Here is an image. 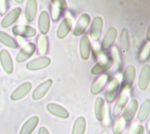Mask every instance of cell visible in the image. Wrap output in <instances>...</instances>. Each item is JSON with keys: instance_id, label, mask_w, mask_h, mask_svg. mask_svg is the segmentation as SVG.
<instances>
[{"instance_id": "1", "label": "cell", "mask_w": 150, "mask_h": 134, "mask_svg": "<svg viewBox=\"0 0 150 134\" xmlns=\"http://www.w3.org/2000/svg\"><path fill=\"white\" fill-rule=\"evenodd\" d=\"M32 84L29 82H25L19 86L10 95V99L13 101H18L26 96L31 90Z\"/></svg>"}, {"instance_id": "2", "label": "cell", "mask_w": 150, "mask_h": 134, "mask_svg": "<svg viewBox=\"0 0 150 134\" xmlns=\"http://www.w3.org/2000/svg\"><path fill=\"white\" fill-rule=\"evenodd\" d=\"M0 62L4 70L7 74H11L13 71V64L9 52L6 50L0 52Z\"/></svg>"}, {"instance_id": "3", "label": "cell", "mask_w": 150, "mask_h": 134, "mask_svg": "<svg viewBox=\"0 0 150 134\" xmlns=\"http://www.w3.org/2000/svg\"><path fill=\"white\" fill-rule=\"evenodd\" d=\"M50 64H51V59L49 58L46 57H39L28 62L26 67L29 70L35 71L45 68L49 66Z\"/></svg>"}, {"instance_id": "4", "label": "cell", "mask_w": 150, "mask_h": 134, "mask_svg": "<svg viewBox=\"0 0 150 134\" xmlns=\"http://www.w3.org/2000/svg\"><path fill=\"white\" fill-rule=\"evenodd\" d=\"M114 63V60L110 57H106L98 62L91 70L93 75H98L108 70Z\"/></svg>"}, {"instance_id": "5", "label": "cell", "mask_w": 150, "mask_h": 134, "mask_svg": "<svg viewBox=\"0 0 150 134\" xmlns=\"http://www.w3.org/2000/svg\"><path fill=\"white\" fill-rule=\"evenodd\" d=\"M35 46L33 43H29L19 51L16 56L18 62H23L29 59L35 52Z\"/></svg>"}, {"instance_id": "6", "label": "cell", "mask_w": 150, "mask_h": 134, "mask_svg": "<svg viewBox=\"0 0 150 134\" xmlns=\"http://www.w3.org/2000/svg\"><path fill=\"white\" fill-rule=\"evenodd\" d=\"M103 29V21L102 19L99 17H96L91 24L90 29V36L91 38L94 41H97L102 34Z\"/></svg>"}, {"instance_id": "7", "label": "cell", "mask_w": 150, "mask_h": 134, "mask_svg": "<svg viewBox=\"0 0 150 134\" xmlns=\"http://www.w3.org/2000/svg\"><path fill=\"white\" fill-rule=\"evenodd\" d=\"M120 85L117 79H112L109 83L106 91V99L109 102H112L115 99L118 92Z\"/></svg>"}, {"instance_id": "8", "label": "cell", "mask_w": 150, "mask_h": 134, "mask_svg": "<svg viewBox=\"0 0 150 134\" xmlns=\"http://www.w3.org/2000/svg\"><path fill=\"white\" fill-rule=\"evenodd\" d=\"M21 14V9L16 7L11 10L9 13L3 18L1 21V26L4 28H7L13 24L19 17Z\"/></svg>"}, {"instance_id": "9", "label": "cell", "mask_w": 150, "mask_h": 134, "mask_svg": "<svg viewBox=\"0 0 150 134\" xmlns=\"http://www.w3.org/2000/svg\"><path fill=\"white\" fill-rule=\"evenodd\" d=\"M135 75L136 70L133 66L130 65L127 67L124 73L122 88L124 89L130 88L133 83Z\"/></svg>"}, {"instance_id": "10", "label": "cell", "mask_w": 150, "mask_h": 134, "mask_svg": "<svg viewBox=\"0 0 150 134\" xmlns=\"http://www.w3.org/2000/svg\"><path fill=\"white\" fill-rule=\"evenodd\" d=\"M13 33L23 38H32L36 34L34 29L27 26H15L12 29Z\"/></svg>"}, {"instance_id": "11", "label": "cell", "mask_w": 150, "mask_h": 134, "mask_svg": "<svg viewBox=\"0 0 150 134\" xmlns=\"http://www.w3.org/2000/svg\"><path fill=\"white\" fill-rule=\"evenodd\" d=\"M52 84V80L51 79L40 84L39 86L34 90L32 95L33 99L35 100H38L42 99L47 92L50 88H51Z\"/></svg>"}, {"instance_id": "12", "label": "cell", "mask_w": 150, "mask_h": 134, "mask_svg": "<svg viewBox=\"0 0 150 134\" xmlns=\"http://www.w3.org/2000/svg\"><path fill=\"white\" fill-rule=\"evenodd\" d=\"M90 18L88 15L83 14L79 18L76 27L74 30V34L75 36H79L84 33L86 29L89 25Z\"/></svg>"}, {"instance_id": "13", "label": "cell", "mask_w": 150, "mask_h": 134, "mask_svg": "<svg viewBox=\"0 0 150 134\" xmlns=\"http://www.w3.org/2000/svg\"><path fill=\"white\" fill-rule=\"evenodd\" d=\"M47 109L50 113L60 118H67L69 116V113L65 108L55 103L48 104Z\"/></svg>"}, {"instance_id": "14", "label": "cell", "mask_w": 150, "mask_h": 134, "mask_svg": "<svg viewBox=\"0 0 150 134\" xmlns=\"http://www.w3.org/2000/svg\"><path fill=\"white\" fill-rule=\"evenodd\" d=\"M117 35V31L115 28L110 29L107 32L102 41V48L105 50L109 49L114 44Z\"/></svg>"}, {"instance_id": "15", "label": "cell", "mask_w": 150, "mask_h": 134, "mask_svg": "<svg viewBox=\"0 0 150 134\" xmlns=\"http://www.w3.org/2000/svg\"><path fill=\"white\" fill-rule=\"evenodd\" d=\"M91 52V44L88 38L84 36L80 41V53L82 59L86 60L90 57Z\"/></svg>"}, {"instance_id": "16", "label": "cell", "mask_w": 150, "mask_h": 134, "mask_svg": "<svg viewBox=\"0 0 150 134\" xmlns=\"http://www.w3.org/2000/svg\"><path fill=\"white\" fill-rule=\"evenodd\" d=\"M37 10V3L34 0L28 1L25 8V17L28 22L33 21L36 16Z\"/></svg>"}, {"instance_id": "17", "label": "cell", "mask_w": 150, "mask_h": 134, "mask_svg": "<svg viewBox=\"0 0 150 134\" xmlns=\"http://www.w3.org/2000/svg\"><path fill=\"white\" fill-rule=\"evenodd\" d=\"M39 123V118L33 117L28 120L22 127L20 134H31Z\"/></svg>"}, {"instance_id": "18", "label": "cell", "mask_w": 150, "mask_h": 134, "mask_svg": "<svg viewBox=\"0 0 150 134\" xmlns=\"http://www.w3.org/2000/svg\"><path fill=\"white\" fill-rule=\"evenodd\" d=\"M149 65H145L141 72L139 79V87L140 89L145 90L149 83Z\"/></svg>"}, {"instance_id": "19", "label": "cell", "mask_w": 150, "mask_h": 134, "mask_svg": "<svg viewBox=\"0 0 150 134\" xmlns=\"http://www.w3.org/2000/svg\"><path fill=\"white\" fill-rule=\"evenodd\" d=\"M108 79V76L107 75H103L98 77L93 84L91 92L93 94H97L99 93L103 89Z\"/></svg>"}, {"instance_id": "20", "label": "cell", "mask_w": 150, "mask_h": 134, "mask_svg": "<svg viewBox=\"0 0 150 134\" xmlns=\"http://www.w3.org/2000/svg\"><path fill=\"white\" fill-rule=\"evenodd\" d=\"M71 29V21L69 19H64L61 23L57 31L58 38L62 39L69 34Z\"/></svg>"}, {"instance_id": "21", "label": "cell", "mask_w": 150, "mask_h": 134, "mask_svg": "<svg viewBox=\"0 0 150 134\" xmlns=\"http://www.w3.org/2000/svg\"><path fill=\"white\" fill-rule=\"evenodd\" d=\"M137 106H138V103L137 100H133L130 102L123 114V117L125 121H130L133 118L136 113Z\"/></svg>"}, {"instance_id": "22", "label": "cell", "mask_w": 150, "mask_h": 134, "mask_svg": "<svg viewBox=\"0 0 150 134\" xmlns=\"http://www.w3.org/2000/svg\"><path fill=\"white\" fill-rule=\"evenodd\" d=\"M49 17L46 11H42L39 19V27L40 31L43 33L46 34L49 30Z\"/></svg>"}, {"instance_id": "23", "label": "cell", "mask_w": 150, "mask_h": 134, "mask_svg": "<svg viewBox=\"0 0 150 134\" xmlns=\"http://www.w3.org/2000/svg\"><path fill=\"white\" fill-rule=\"evenodd\" d=\"M0 42L11 48H16L18 44L16 41L7 33L0 31Z\"/></svg>"}, {"instance_id": "24", "label": "cell", "mask_w": 150, "mask_h": 134, "mask_svg": "<svg viewBox=\"0 0 150 134\" xmlns=\"http://www.w3.org/2000/svg\"><path fill=\"white\" fill-rule=\"evenodd\" d=\"M95 114L98 120L102 121L105 115V103L102 97H98L96 101L95 106Z\"/></svg>"}, {"instance_id": "25", "label": "cell", "mask_w": 150, "mask_h": 134, "mask_svg": "<svg viewBox=\"0 0 150 134\" xmlns=\"http://www.w3.org/2000/svg\"><path fill=\"white\" fill-rule=\"evenodd\" d=\"M127 100L128 97L126 95L122 94L120 96L114 107L113 115L114 117H117L120 114L123 107L126 105Z\"/></svg>"}, {"instance_id": "26", "label": "cell", "mask_w": 150, "mask_h": 134, "mask_svg": "<svg viewBox=\"0 0 150 134\" xmlns=\"http://www.w3.org/2000/svg\"><path fill=\"white\" fill-rule=\"evenodd\" d=\"M85 128V120L83 117H80L75 121L72 130V134H83Z\"/></svg>"}, {"instance_id": "27", "label": "cell", "mask_w": 150, "mask_h": 134, "mask_svg": "<svg viewBox=\"0 0 150 134\" xmlns=\"http://www.w3.org/2000/svg\"><path fill=\"white\" fill-rule=\"evenodd\" d=\"M149 100L146 99L142 105L139 112L137 115V118L139 121H143L145 120L149 115Z\"/></svg>"}, {"instance_id": "28", "label": "cell", "mask_w": 150, "mask_h": 134, "mask_svg": "<svg viewBox=\"0 0 150 134\" xmlns=\"http://www.w3.org/2000/svg\"><path fill=\"white\" fill-rule=\"evenodd\" d=\"M39 53L40 54L44 55L47 51V40L43 35H41L38 38Z\"/></svg>"}, {"instance_id": "29", "label": "cell", "mask_w": 150, "mask_h": 134, "mask_svg": "<svg viewBox=\"0 0 150 134\" xmlns=\"http://www.w3.org/2000/svg\"><path fill=\"white\" fill-rule=\"evenodd\" d=\"M149 56V42H146L145 43L140 52L139 58L141 62H145L148 59Z\"/></svg>"}, {"instance_id": "30", "label": "cell", "mask_w": 150, "mask_h": 134, "mask_svg": "<svg viewBox=\"0 0 150 134\" xmlns=\"http://www.w3.org/2000/svg\"><path fill=\"white\" fill-rule=\"evenodd\" d=\"M61 10L59 9V7L55 3L54 1H51V11L52 17L54 21H58L61 16Z\"/></svg>"}, {"instance_id": "31", "label": "cell", "mask_w": 150, "mask_h": 134, "mask_svg": "<svg viewBox=\"0 0 150 134\" xmlns=\"http://www.w3.org/2000/svg\"><path fill=\"white\" fill-rule=\"evenodd\" d=\"M125 120L124 118H120L117 120L114 125L113 132L115 134H121L124 129Z\"/></svg>"}, {"instance_id": "32", "label": "cell", "mask_w": 150, "mask_h": 134, "mask_svg": "<svg viewBox=\"0 0 150 134\" xmlns=\"http://www.w3.org/2000/svg\"><path fill=\"white\" fill-rule=\"evenodd\" d=\"M120 44L121 47L124 50H127L129 47V36L127 31L126 29L122 30L121 38H120Z\"/></svg>"}, {"instance_id": "33", "label": "cell", "mask_w": 150, "mask_h": 134, "mask_svg": "<svg viewBox=\"0 0 150 134\" xmlns=\"http://www.w3.org/2000/svg\"><path fill=\"white\" fill-rule=\"evenodd\" d=\"M112 54H113V56H114V59L116 60V62L118 63V65L120 66L121 64V60L120 57V54L117 50V48L116 47H114L113 49H112Z\"/></svg>"}, {"instance_id": "34", "label": "cell", "mask_w": 150, "mask_h": 134, "mask_svg": "<svg viewBox=\"0 0 150 134\" xmlns=\"http://www.w3.org/2000/svg\"><path fill=\"white\" fill-rule=\"evenodd\" d=\"M8 9L7 1H0V14L3 15Z\"/></svg>"}, {"instance_id": "35", "label": "cell", "mask_w": 150, "mask_h": 134, "mask_svg": "<svg viewBox=\"0 0 150 134\" xmlns=\"http://www.w3.org/2000/svg\"><path fill=\"white\" fill-rule=\"evenodd\" d=\"M55 3L59 7L61 10H64L67 8V4L65 1H54Z\"/></svg>"}, {"instance_id": "36", "label": "cell", "mask_w": 150, "mask_h": 134, "mask_svg": "<svg viewBox=\"0 0 150 134\" xmlns=\"http://www.w3.org/2000/svg\"><path fill=\"white\" fill-rule=\"evenodd\" d=\"M144 129L142 126H139L137 127L135 130L134 131L133 134H144Z\"/></svg>"}, {"instance_id": "37", "label": "cell", "mask_w": 150, "mask_h": 134, "mask_svg": "<svg viewBox=\"0 0 150 134\" xmlns=\"http://www.w3.org/2000/svg\"><path fill=\"white\" fill-rule=\"evenodd\" d=\"M39 134H49L47 130L45 127H41L39 130Z\"/></svg>"}, {"instance_id": "38", "label": "cell", "mask_w": 150, "mask_h": 134, "mask_svg": "<svg viewBox=\"0 0 150 134\" xmlns=\"http://www.w3.org/2000/svg\"><path fill=\"white\" fill-rule=\"evenodd\" d=\"M149 30H150V28L149 27L148 32H147V39L148 40V41H149Z\"/></svg>"}, {"instance_id": "39", "label": "cell", "mask_w": 150, "mask_h": 134, "mask_svg": "<svg viewBox=\"0 0 150 134\" xmlns=\"http://www.w3.org/2000/svg\"><path fill=\"white\" fill-rule=\"evenodd\" d=\"M16 3H19V4H21V3H23V0H21V1H17V0H16Z\"/></svg>"}, {"instance_id": "40", "label": "cell", "mask_w": 150, "mask_h": 134, "mask_svg": "<svg viewBox=\"0 0 150 134\" xmlns=\"http://www.w3.org/2000/svg\"><path fill=\"white\" fill-rule=\"evenodd\" d=\"M102 134H109V132H108L105 131V132H103Z\"/></svg>"}]
</instances>
